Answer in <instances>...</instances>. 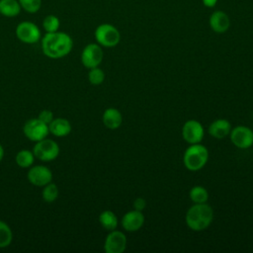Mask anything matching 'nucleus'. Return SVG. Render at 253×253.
Instances as JSON below:
<instances>
[{
    "label": "nucleus",
    "instance_id": "nucleus-27",
    "mask_svg": "<svg viewBox=\"0 0 253 253\" xmlns=\"http://www.w3.org/2000/svg\"><path fill=\"white\" fill-rule=\"evenodd\" d=\"M38 119L48 126L52 122V120L54 119V116H53V113L50 110H42V112H40V114L38 116Z\"/></svg>",
    "mask_w": 253,
    "mask_h": 253
},
{
    "label": "nucleus",
    "instance_id": "nucleus-18",
    "mask_svg": "<svg viewBox=\"0 0 253 253\" xmlns=\"http://www.w3.org/2000/svg\"><path fill=\"white\" fill-rule=\"evenodd\" d=\"M99 222L101 224V226L108 230V231H111V230H114L117 228L118 226V217L117 215L115 214L114 211H110V210H106V211H103L100 215H99Z\"/></svg>",
    "mask_w": 253,
    "mask_h": 253
},
{
    "label": "nucleus",
    "instance_id": "nucleus-19",
    "mask_svg": "<svg viewBox=\"0 0 253 253\" xmlns=\"http://www.w3.org/2000/svg\"><path fill=\"white\" fill-rule=\"evenodd\" d=\"M35 158L33 151L29 149H22L16 154L15 161L21 168H30L34 164Z\"/></svg>",
    "mask_w": 253,
    "mask_h": 253
},
{
    "label": "nucleus",
    "instance_id": "nucleus-29",
    "mask_svg": "<svg viewBox=\"0 0 253 253\" xmlns=\"http://www.w3.org/2000/svg\"><path fill=\"white\" fill-rule=\"evenodd\" d=\"M204 1V4L208 7H213L216 3L217 0H203Z\"/></svg>",
    "mask_w": 253,
    "mask_h": 253
},
{
    "label": "nucleus",
    "instance_id": "nucleus-20",
    "mask_svg": "<svg viewBox=\"0 0 253 253\" xmlns=\"http://www.w3.org/2000/svg\"><path fill=\"white\" fill-rule=\"evenodd\" d=\"M0 13L6 17H14L20 13V5L16 0H0Z\"/></svg>",
    "mask_w": 253,
    "mask_h": 253
},
{
    "label": "nucleus",
    "instance_id": "nucleus-21",
    "mask_svg": "<svg viewBox=\"0 0 253 253\" xmlns=\"http://www.w3.org/2000/svg\"><path fill=\"white\" fill-rule=\"evenodd\" d=\"M189 197L194 204H204L209 200V192L203 186H194L189 192Z\"/></svg>",
    "mask_w": 253,
    "mask_h": 253
},
{
    "label": "nucleus",
    "instance_id": "nucleus-14",
    "mask_svg": "<svg viewBox=\"0 0 253 253\" xmlns=\"http://www.w3.org/2000/svg\"><path fill=\"white\" fill-rule=\"evenodd\" d=\"M231 125L226 119H216L209 126V133L217 139H222L229 135Z\"/></svg>",
    "mask_w": 253,
    "mask_h": 253
},
{
    "label": "nucleus",
    "instance_id": "nucleus-30",
    "mask_svg": "<svg viewBox=\"0 0 253 253\" xmlns=\"http://www.w3.org/2000/svg\"><path fill=\"white\" fill-rule=\"evenodd\" d=\"M3 157H4V148H3V146L0 144V162L2 161Z\"/></svg>",
    "mask_w": 253,
    "mask_h": 253
},
{
    "label": "nucleus",
    "instance_id": "nucleus-2",
    "mask_svg": "<svg viewBox=\"0 0 253 253\" xmlns=\"http://www.w3.org/2000/svg\"><path fill=\"white\" fill-rule=\"evenodd\" d=\"M213 219L212 208L207 203L194 204L186 212L185 220L188 227L194 231L207 229Z\"/></svg>",
    "mask_w": 253,
    "mask_h": 253
},
{
    "label": "nucleus",
    "instance_id": "nucleus-6",
    "mask_svg": "<svg viewBox=\"0 0 253 253\" xmlns=\"http://www.w3.org/2000/svg\"><path fill=\"white\" fill-rule=\"evenodd\" d=\"M23 132L28 139L37 142L47 137L49 130L47 125L40 121L38 118H34L25 123L23 126Z\"/></svg>",
    "mask_w": 253,
    "mask_h": 253
},
{
    "label": "nucleus",
    "instance_id": "nucleus-4",
    "mask_svg": "<svg viewBox=\"0 0 253 253\" xmlns=\"http://www.w3.org/2000/svg\"><path fill=\"white\" fill-rule=\"evenodd\" d=\"M32 151L35 157L39 160L43 162H50L57 158L59 154V146L53 139L45 137L37 141Z\"/></svg>",
    "mask_w": 253,
    "mask_h": 253
},
{
    "label": "nucleus",
    "instance_id": "nucleus-10",
    "mask_svg": "<svg viewBox=\"0 0 253 253\" xmlns=\"http://www.w3.org/2000/svg\"><path fill=\"white\" fill-rule=\"evenodd\" d=\"M28 181L36 187H43L52 182V172L44 165H36L29 168Z\"/></svg>",
    "mask_w": 253,
    "mask_h": 253
},
{
    "label": "nucleus",
    "instance_id": "nucleus-12",
    "mask_svg": "<svg viewBox=\"0 0 253 253\" xmlns=\"http://www.w3.org/2000/svg\"><path fill=\"white\" fill-rule=\"evenodd\" d=\"M17 38L25 43H36L41 38V31L31 22H22L16 29Z\"/></svg>",
    "mask_w": 253,
    "mask_h": 253
},
{
    "label": "nucleus",
    "instance_id": "nucleus-26",
    "mask_svg": "<svg viewBox=\"0 0 253 253\" xmlns=\"http://www.w3.org/2000/svg\"><path fill=\"white\" fill-rule=\"evenodd\" d=\"M22 7L29 13H36L40 7L42 0H19Z\"/></svg>",
    "mask_w": 253,
    "mask_h": 253
},
{
    "label": "nucleus",
    "instance_id": "nucleus-23",
    "mask_svg": "<svg viewBox=\"0 0 253 253\" xmlns=\"http://www.w3.org/2000/svg\"><path fill=\"white\" fill-rule=\"evenodd\" d=\"M42 197L45 203H53L58 198V187L52 182L48 183L42 187Z\"/></svg>",
    "mask_w": 253,
    "mask_h": 253
},
{
    "label": "nucleus",
    "instance_id": "nucleus-7",
    "mask_svg": "<svg viewBox=\"0 0 253 253\" xmlns=\"http://www.w3.org/2000/svg\"><path fill=\"white\" fill-rule=\"evenodd\" d=\"M229 137L237 148L247 149L253 145V130L246 126H236L231 128Z\"/></svg>",
    "mask_w": 253,
    "mask_h": 253
},
{
    "label": "nucleus",
    "instance_id": "nucleus-28",
    "mask_svg": "<svg viewBox=\"0 0 253 253\" xmlns=\"http://www.w3.org/2000/svg\"><path fill=\"white\" fill-rule=\"evenodd\" d=\"M146 208V201L143 198H136L133 201V210L142 211Z\"/></svg>",
    "mask_w": 253,
    "mask_h": 253
},
{
    "label": "nucleus",
    "instance_id": "nucleus-9",
    "mask_svg": "<svg viewBox=\"0 0 253 253\" xmlns=\"http://www.w3.org/2000/svg\"><path fill=\"white\" fill-rule=\"evenodd\" d=\"M126 236L123 231L114 229L109 231L104 242L106 253H123L126 248Z\"/></svg>",
    "mask_w": 253,
    "mask_h": 253
},
{
    "label": "nucleus",
    "instance_id": "nucleus-1",
    "mask_svg": "<svg viewBox=\"0 0 253 253\" xmlns=\"http://www.w3.org/2000/svg\"><path fill=\"white\" fill-rule=\"evenodd\" d=\"M73 46L72 39L65 33H46L42 40V48L45 56L58 59L69 54Z\"/></svg>",
    "mask_w": 253,
    "mask_h": 253
},
{
    "label": "nucleus",
    "instance_id": "nucleus-11",
    "mask_svg": "<svg viewBox=\"0 0 253 253\" xmlns=\"http://www.w3.org/2000/svg\"><path fill=\"white\" fill-rule=\"evenodd\" d=\"M103 56L104 53L99 44L89 43L82 50L81 62L88 69L94 68L100 65L103 60Z\"/></svg>",
    "mask_w": 253,
    "mask_h": 253
},
{
    "label": "nucleus",
    "instance_id": "nucleus-22",
    "mask_svg": "<svg viewBox=\"0 0 253 253\" xmlns=\"http://www.w3.org/2000/svg\"><path fill=\"white\" fill-rule=\"evenodd\" d=\"M13 240L11 227L3 220H0V249L8 247Z\"/></svg>",
    "mask_w": 253,
    "mask_h": 253
},
{
    "label": "nucleus",
    "instance_id": "nucleus-8",
    "mask_svg": "<svg viewBox=\"0 0 253 253\" xmlns=\"http://www.w3.org/2000/svg\"><path fill=\"white\" fill-rule=\"evenodd\" d=\"M204 135V126L197 120H188L182 126V137L189 144L202 142Z\"/></svg>",
    "mask_w": 253,
    "mask_h": 253
},
{
    "label": "nucleus",
    "instance_id": "nucleus-3",
    "mask_svg": "<svg viewBox=\"0 0 253 253\" xmlns=\"http://www.w3.org/2000/svg\"><path fill=\"white\" fill-rule=\"evenodd\" d=\"M208 148L200 143L190 144L183 155L184 166L190 171L201 170L209 160Z\"/></svg>",
    "mask_w": 253,
    "mask_h": 253
},
{
    "label": "nucleus",
    "instance_id": "nucleus-25",
    "mask_svg": "<svg viewBox=\"0 0 253 253\" xmlns=\"http://www.w3.org/2000/svg\"><path fill=\"white\" fill-rule=\"evenodd\" d=\"M42 26L46 33L57 32V30L59 28V20L57 17H55L53 15H49L44 18Z\"/></svg>",
    "mask_w": 253,
    "mask_h": 253
},
{
    "label": "nucleus",
    "instance_id": "nucleus-13",
    "mask_svg": "<svg viewBox=\"0 0 253 253\" xmlns=\"http://www.w3.org/2000/svg\"><path fill=\"white\" fill-rule=\"evenodd\" d=\"M144 214L142 211L132 210L126 212L121 220V224L126 231L134 232L142 227L144 224Z\"/></svg>",
    "mask_w": 253,
    "mask_h": 253
},
{
    "label": "nucleus",
    "instance_id": "nucleus-17",
    "mask_svg": "<svg viewBox=\"0 0 253 253\" xmlns=\"http://www.w3.org/2000/svg\"><path fill=\"white\" fill-rule=\"evenodd\" d=\"M210 25L215 33H224L229 28V19L225 13L216 11L211 14Z\"/></svg>",
    "mask_w": 253,
    "mask_h": 253
},
{
    "label": "nucleus",
    "instance_id": "nucleus-5",
    "mask_svg": "<svg viewBox=\"0 0 253 253\" xmlns=\"http://www.w3.org/2000/svg\"><path fill=\"white\" fill-rule=\"evenodd\" d=\"M95 39L99 44L106 47H113L119 43L121 36L114 26L103 24L96 29Z\"/></svg>",
    "mask_w": 253,
    "mask_h": 253
},
{
    "label": "nucleus",
    "instance_id": "nucleus-16",
    "mask_svg": "<svg viewBox=\"0 0 253 253\" xmlns=\"http://www.w3.org/2000/svg\"><path fill=\"white\" fill-rule=\"evenodd\" d=\"M102 122L107 128L117 129L123 124V115L116 108H108L103 113Z\"/></svg>",
    "mask_w": 253,
    "mask_h": 253
},
{
    "label": "nucleus",
    "instance_id": "nucleus-15",
    "mask_svg": "<svg viewBox=\"0 0 253 253\" xmlns=\"http://www.w3.org/2000/svg\"><path fill=\"white\" fill-rule=\"evenodd\" d=\"M72 126L68 120L64 118H54L48 125L49 133L56 137L67 136L71 132Z\"/></svg>",
    "mask_w": 253,
    "mask_h": 253
},
{
    "label": "nucleus",
    "instance_id": "nucleus-24",
    "mask_svg": "<svg viewBox=\"0 0 253 253\" xmlns=\"http://www.w3.org/2000/svg\"><path fill=\"white\" fill-rule=\"evenodd\" d=\"M88 80L92 85H100L105 80V72L99 66L90 68L88 72Z\"/></svg>",
    "mask_w": 253,
    "mask_h": 253
}]
</instances>
